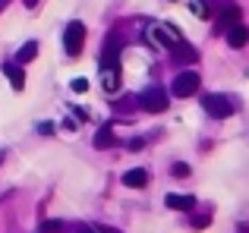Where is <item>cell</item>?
Listing matches in <instances>:
<instances>
[{
  "label": "cell",
  "mask_w": 249,
  "mask_h": 233,
  "mask_svg": "<svg viewBox=\"0 0 249 233\" xmlns=\"http://www.w3.org/2000/svg\"><path fill=\"white\" fill-rule=\"evenodd\" d=\"M82 44H85V25L82 22H70L67 32H63V50H67L70 57H79Z\"/></svg>",
  "instance_id": "1"
},
{
  "label": "cell",
  "mask_w": 249,
  "mask_h": 233,
  "mask_svg": "<svg viewBox=\"0 0 249 233\" xmlns=\"http://www.w3.org/2000/svg\"><path fill=\"white\" fill-rule=\"evenodd\" d=\"M139 104H142V111L161 114V111H167V92L158 88V85H152V88H145V92L139 95Z\"/></svg>",
  "instance_id": "2"
},
{
  "label": "cell",
  "mask_w": 249,
  "mask_h": 233,
  "mask_svg": "<svg viewBox=\"0 0 249 233\" xmlns=\"http://www.w3.org/2000/svg\"><path fill=\"white\" fill-rule=\"evenodd\" d=\"M202 107H205L208 116H214V120H227V116L233 114L231 101H227L224 95H205V98H202Z\"/></svg>",
  "instance_id": "3"
},
{
  "label": "cell",
  "mask_w": 249,
  "mask_h": 233,
  "mask_svg": "<svg viewBox=\"0 0 249 233\" xmlns=\"http://www.w3.org/2000/svg\"><path fill=\"white\" fill-rule=\"evenodd\" d=\"M196 88H199V73H180L174 79V95L177 98H189V95H196Z\"/></svg>",
  "instance_id": "4"
},
{
  "label": "cell",
  "mask_w": 249,
  "mask_h": 233,
  "mask_svg": "<svg viewBox=\"0 0 249 233\" xmlns=\"http://www.w3.org/2000/svg\"><path fill=\"white\" fill-rule=\"evenodd\" d=\"M117 67H120V41L110 38L107 48L101 50V69H117Z\"/></svg>",
  "instance_id": "5"
},
{
  "label": "cell",
  "mask_w": 249,
  "mask_h": 233,
  "mask_svg": "<svg viewBox=\"0 0 249 233\" xmlns=\"http://www.w3.org/2000/svg\"><path fill=\"white\" fill-rule=\"evenodd\" d=\"M3 76L13 82V88H16V92H22V88H25V73H22V67H19V63H3Z\"/></svg>",
  "instance_id": "6"
},
{
  "label": "cell",
  "mask_w": 249,
  "mask_h": 233,
  "mask_svg": "<svg viewBox=\"0 0 249 233\" xmlns=\"http://www.w3.org/2000/svg\"><path fill=\"white\" fill-rule=\"evenodd\" d=\"M246 41H249V29L243 22H237V25L227 29V44H231V48H243Z\"/></svg>",
  "instance_id": "7"
},
{
  "label": "cell",
  "mask_w": 249,
  "mask_h": 233,
  "mask_svg": "<svg viewBox=\"0 0 249 233\" xmlns=\"http://www.w3.org/2000/svg\"><path fill=\"white\" fill-rule=\"evenodd\" d=\"M123 183H126L129 189H142V186L148 183V173L142 170V167H133V170H126V173H123Z\"/></svg>",
  "instance_id": "8"
},
{
  "label": "cell",
  "mask_w": 249,
  "mask_h": 233,
  "mask_svg": "<svg viewBox=\"0 0 249 233\" xmlns=\"http://www.w3.org/2000/svg\"><path fill=\"white\" fill-rule=\"evenodd\" d=\"M152 38L158 44H164V48H170V50H174L177 41H180V38H174V29H164V25H155V29H152Z\"/></svg>",
  "instance_id": "9"
},
{
  "label": "cell",
  "mask_w": 249,
  "mask_h": 233,
  "mask_svg": "<svg viewBox=\"0 0 249 233\" xmlns=\"http://www.w3.org/2000/svg\"><path fill=\"white\" fill-rule=\"evenodd\" d=\"M164 205H167V208H177V211H193L196 199L193 196H177V192H170V196L164 199Z\"/></svg>",
  "instance_id": "10"
},
{
  "label": "cell",
  "mask_w": 249,
  "mask_h": 233,
  "mask_svg": "<svg viewBox=\"0 0 249 233\" xmlns=\"http://www.w3.org/2000/svg\"><path fill=\"white\" fill-rule=\"evenodd\" d=\"M101 82H104V92L114 95L117 88H120V73H117V69H101Z\"/></svg>",
  "instance_id": "11"
},
{
  "label": "cell",
  "mask_w": 249,
  "mask_h": 233,
  "mask_svg": "<svg viewBox=\"0 0 249 233\" xmlns=\"http://www.w3.org/2000/svg\"><path fill=\"white\" fill-rule=\"evenodd\" d=\"M237 22H240V10L237 6H227V10L221 13V19H218L221 29H231V25H237Z\"/></svg>",
  "instance_id": "12"
},
{
  "label": "cell",
  "mask_w": 249,
  "mask_h": 233,
  "mask_svg": "<svg viewBox=\"0 0 249 233\" xmlns=\"http://www.w3.org/2000/svg\"><path fill=\"white\" fill-rule=\"evenodd\" d=\"M35 57H38V44L29 41V44H22V48H19L16 60H19V63H29V60H35Z\"/></svg>",
  "instance_id": "13"
},
{
  "label": "cell",
  "mask_w": 249,
  "mask_h": 233,
  "mask_svg": "<svg viewBox=\"0 0 249 233\" xmlns=\"http://www.w3.org/2000/svg\"><path fill=\"white\" fill-rule=\"evenodd\" d=\"M95 145H98V148H110V145H114V133H110L107 126H104V129H98V135H95Z\"/></svg>",
  "instance_id": "14"
},
{
  "label": "cell",
  "mask_w": 249,
  "mask_h": 233,
  "mask_svg": "<svg viewBox=\"0 0 249 233\" xmlns=\"http://www.w3.org/2000/svg\"><path fill=\"white\" fill-rule=\"evenodd\" d=\"M174 54L180 57L183 63H189V60H196V50L189 48V44H183V41H177V48H174Z\"/></svg>",
  "instance_id": "15"
},
{
  "label": "cell",
  "mask_w": 249,
  "mask_h": 233,
  "mask_svg": "<svg viewBox=\"0 0 249 233\" xmlns=\"http://www.w3.org/2000/svg\"><path fill=\"white\" fill-rule=\"evenodd\" d=\"M60 230V221H44L41 224V233H57Z\"/></svg>",
  "instance_id": "16"
},
{
  "label": "cell",
  "mask_w": 249,
  "mask_h": 233,
  "mask_svg": "<svg viewBox=\"0 0 249 233\" xmlns=\"http://www.w3.org/2000/svg\"><path fill=\"white\" fill-rule=\"evenodd\" d=\"M73 92H89V82H85V79H73Z\"/></svg>",
  "instance_id": "17"
},
{
  "label": "cell",
  "mask_w": 249,
  "mask_h": 233,
  "mask_svg": "<svg viewBox=\"0 0 249 233\" xmlns=\"http://www.w3.org/2000/svg\"><path fill=\"white\" fill-rule=\"evenodd\" d=\"M186 173H189L186 164H174V177H186Z\"/></svg>",
  "instance_id": "18"
},
{
  "label": "cell",
  "mask_w": 249,
  "mask_h": 233,
  "mask_svg": "<svg viewBox=\"0 0 249 233\" xmlns=\"http://www.w3.org/2000/svg\"><path fill=\"white\" fill-rule=\"evenodd\" d=\"M98 233H120V230H114V227H98Z\"/></svg>",
  "instance_id": "19"
},
{
  "label": "cell",
  "mask_w": 249,
  "mask_h": 233,
  "mask_svg": "<svg viewBox=\"0 0 249 233\" xmlns=\"http://www.w3.org/2000/svg\"><path fill=\"white\" fill-rule=\"evenodd\" d=\"M76 233H98V230H91V227H79Z\"/></svg>",
  "instance_id": "20"
},
{
  "label": "cell",
  "mask_w": 249,
  "mask_h": 233,
  "mask_svg": "<svg viewBox=\"0 0 249 233\" xmlns=\"http://www.w3.org/2000/svg\"><path fill=\"white\" fill-rule=\"evenodd\" d=\"M38 3V0H25V6H35Z\"/></svg>",
  "instance_id": "21"
}]
</instances>
